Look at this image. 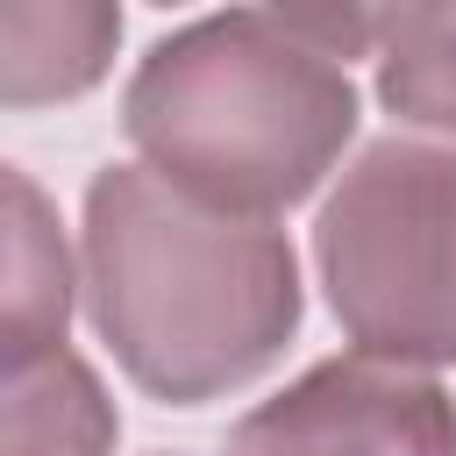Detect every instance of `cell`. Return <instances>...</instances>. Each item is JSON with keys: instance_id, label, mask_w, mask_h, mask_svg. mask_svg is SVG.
Masks as SVG:
<instances>
[{"instance_id": "2", "label": "cell", "mask_w": 456, "mask_h": 456, "mask_svg": "<svg viewBox=\"0 0 456 456\" xmlns=\"http://www.w3.org/2000/svg\"><path fill=\"white\" fill-rule=\"evenodd\" d=\"M121 128L164 185L264 221L328 178L356 135V86L285 14L228 7L135 64Z\"/></svg>"}, {"instance_id": "6", "label": "cell", "mask_w": 456, "mask_h": 456, "mask_svg": "<svg viewBox=\"0 0 456 456\" xmlns=\"http://www.w3.org/2000/svg\"><path fill=\"white\" fill-rule=\"evenodd\" d=\"M121 43V7L57 0V7H0V107H50L100 86Z\"/></svg>"}, {"instance_id": "5", "label": "cell", "mask_w": 456, "mask_h": 456, "mask_svg": "<svg viewBox=\"0 0 456 456\" xmlns=\"http://www.w3.org/2000/svg\"><path fill=\"white\" fill-rule=\"evenodd\" d=\"M71 285V242L50 192L28 171L0 164V370L64 349Z\"/></svg>"}, {"instance_id": "1", "label": "cell", "mask_w": 456, "mask_h": 456, "mask_svg": "<svg viewBox=\"0 0 456 456\" xmlns=\"http://www.w3.org/2000/svg\"><path fill=\"white\" fill-rule=\"evenodd\" d=\"M78 285L114 363L171 406L264 378L299 328V256L256 214H221L150 164L86 185Z\"/></svg>"}, {"instance_id": "7", "label": "cell", "mask_w": 456, "mask_h": 456, "mask_svg": "<svg viewBox=\"0 0 456 456\" xmlns=\"http://www.w3.org/2000/svg\"><path fill=\"white\" fill-rule=\"evenodd\" d=\"M121 413L86 356L50 349L0 370V456H114Z\"/></svg>"}, {"instance_id": "3", "label": "cell", "mask_w": 456, "mask_h": 456, "mask_svg": "<svg viewBox=\"0 0 456 456\" xmlns=\"http://www.w3.org/2000/svg\"><path fill=\"white\" fill-rule=\"evenodd\" d=\"M314 264L356 349L392 363L456 356V150L370 142L314 221Z\"/></svg>"}, {"instance_id": "4", "label": "cell", "mask_w": 456, "mask_h": 456, "mask_svg": "<svg viewBox=\"0 0 456 456\" xmlns=\"http://www.w3.org/2000/svg\"><path fill=\"white\" fill-rule=\"evenodd\" d=\"M228 456H456V399L413 363L349 349L242 413Z\"/></svg>"}, {"instance_id": "8", "label": "cell", "mask_w": 456, "mask_h": 456, "mask_svg": "<svg viewBox=\"0 0 456 456\" xmlns=\"http://www.w3.org/2000/svg\"><path fill=\"white\" fill-rule=\"evenodd\" d=\"M378 93L399 121L456 135V7H392L385 14Z\"/></svg>"}]
</instances>
